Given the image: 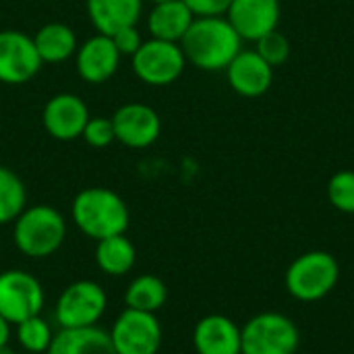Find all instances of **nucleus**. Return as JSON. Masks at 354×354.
I'll use <instances>...</instances> for the list:
<instances>
[{
	"label": "nucleus",
	"mask_w": 354,
	"mask_h": 354,
	"mask_svg": "<svg viewBox=\"0 0 354 354\" xmlns=\"http://www.w3.org/2000/svg\"><path fill=\"white\" fill-rule=\"evenodd\" d=\"M153 4H158V2H166V0H151Z\"/></svg>",
	"instance_id": "32"
},
{
	"label": "nucleus",
	"mask_w": 354,
	"mask_h": 354,
	"mask_svg": "<svg viewBox=\"0 0 354 354\" xmlns=\"http://www.w3.org/2000/svg\"><path fill=\"white\" fill-rule=\"evenodd\" d=\"M143 0H87V15L97 33L112 35L122 27L137 25Z\"/></svg>",
	"instance_id": "18"
},
{
	"label": "nucleus",
	"mask_w": 354,
	"mask_h": 354,
	"mask_svg": "<svg viewBox=\"0 0 354 354\" xmlns=\"http://www.w3.org/2000/svg\"><path fill=\"white\" fill-rule=\"evenodd\" d=\"M168 299V288L162 278L153 274L137 276L124 290V307L145 313H158Z\"/></svg>",
	"instance_id": "22"
},
{
	"label": "nucleus",
	"mask_w": 354,
	"mask_h": 354,
	"mask_svg": "<svg viewBox=\"0 0 354 354\" xmlns=\"http://www.w3.org/2000/svg\"><path fill=\"white\" fill-rule=\"evenodd\" d=\"M110 37H112V41H114V46H116L120 56H133L141 48V44H143L141 33L137 31V25L122 27L116 33H112Z\"/></svg>",
	"instance_id": "28"
},
{
	"label": "nucleus",
	"mask_w": 354,
	"mask_h": 354,
	"mask_svg": "<svg viewBox=\"0 0 354 354\" xmlns=\"http://www.w3.org/2000/svg\"><path fill=\"white\" fill-rule=\"evenodd\" d=\"M328 197L330 203L344 212L354 214V172L353 170H340L336 172L328 183Z\"/></svg>",
	"instance_id": "25"
},
{
	"label": "nucleus",
	"mask_w": 354,
	"mask_h": 354,
	"mask_svg": "<svg viewBox=\"0 0 354 354\" xmlns=\"http://www.w3.org/2000/svg\"><path fill=\"white\" fill-rule=\"evenodd\" d=\"M243 39L224 17H195L180 39L187 62L201 71H226L232 58L243 50Z\"/></svg>",
	"instance_id": "1"
},
{
	"label": "nucleus",
	"mask_w": 354,
	"mask_h": 354,
	"mask_svg": "<svg viewBox=\"0 0 354 354\" xmlns=\"http://www.w3.org/2000/svg\"><path fill=\"white\" fill-rule=\"evenodd\" d=\"M8 340H10V324L0 315V353L8 348Z\"/></svg>",
	"instance_id": "30"
},
{
	"label": "nucleus",
	"mask_w": 354,
	"mask_h": 354,
	"mask_svg": "<svg viewBox=\"0 0 354 354\" xmlns=\"http://www.w3.org/2000/svg\"><path fill=\"white\" fill-rule=\"evenodd\" d=\"M108 334L116 354H158L164 336L156 313L135 309H124Z\"/></svg>",
	"instance_id": "9"
},
{
	"label": "nucleus",
	"mask_w": 354,
	"mask_h": 354,
	"mask_svg": "<svg viewBox=\"0 0 354 354\" xmlns=\"http://www.w3.org/2000/svg\"><path fill=\"white\" fill-rule=\"evenodd\" d=\"M272 68L280 66L288 60L290 56V41L284 33H280L278 29L266 33L261 39H257V50H255Z\"/></svg>",
	"instance_id": "26"
},
{
	"label": "nucleus",
	"mask_w": 354,
	"mask_h": 354,
	"mask_svg": "<svg viewBox=\"0 0 354 354\" xmlns=\"http://www.w3.org/2000/svg\"><path fill=\"white\" fill-rule=\"evenodd\" d=\"M27 207V191L23 180L8 168L0 166V226L10 224Z\"/></svg>",
	"instance_id": "23"
},
{
	"label": "nucleus",
	"mask_w": 354,
	"mask_h": 354,
	"mask_svg": "<svg viewBox=\"0 0 354 354\" xmlns=\"http://www.w3.org/2000/svg\"><path fill=\"white\" fill-rule=\"evenodd\" d=\"M108 309V295L93 280L68 284L54 305V324L58 330H77L97 326Z\"/></svg>",
	"instance_id": "5"
},
{
	"label": "nucleus",
	"mask_w": 354,
	"mask_h": 354,
	"mask_svg": "<svg viewBox=\"0 0 354 354\" xmlns=\"http://www.w3.org/2000/svg\"><path fill=\"white\" fill-rule=\"evenodd\" d=\"M197 354H241V328L226 315H207L193 330Z\"/></svg>",
	"instance_id": "16"
},
{
	"label": "nucleus",
	"mask_w": 354,
	"mask_h": 354,
	"mask_svg": "<svg viewBox=\"0 0 354 354\" xmlns=\"http://www.w3.org/2000/svg\"><path fill=\"white\" fill-rule=\"evenodd\" d=\"M89 120L87 104L75 93H56L41 110V124L52 139L75 141Z\"/></svg>",
	"instance_id": "12"
},
{
	"label": "nucleus",
	"mask_w": 354,
	"mask_h": 354,
	"mask_svg": "<svg viewBox=\"0 0 354 354\" xmlns=\"http://www.w3.org/2000/svg\"><path fill=\"white\" fill-rule=\"evenodd\" d=\"M131 58L135 75L151 87H164L174 83L187 66V58L183 54L180 44L156 37L143 41Z\"/></svg>",
	"instance_id": "8"
},
{
	"label": "nucleus",
	"mask_w": 354,
	"mask_h": 354,
	"mask_svg": "<svg viewBox=\"0 0 354 354\" xmlns=\"http://www.w3.org/2000/svg\"><path fill=\"white\" fill-rule=\"evenodd\" d=\"M81 137L85 139V143L89 147H95V149H104V147L112 145L116 141L112 118H91L89 116Z\"/></svg>",
	"instance_id": "27"
},
{
	"label": "nucleus",
	"mask_w": 354,
	"mask_h": 354,
	"mask_svg": "<svg viewBox=\"0 0 354 354\" xmlns=\"http://www.w3.org/2000/svg\"><path fill=\"white\" fill-rule=\"evenodd\" d=\"M41 62H62L77 52V35L64 23H46L33 35Z\"/></svg>",
	"instance_id": "21"
},
{
	"label": "nucleus",
	"mask_w": 354,
	"mask_h": 354,
	"mask_svg": "<svg viewBox=\"0 0 354 354\" xmlns=\"http://www.w3.org/2000/svg\"><path fill=\"white\" fill-rule=\"evenodd\" d=\"M195 17H222L232 0H183Z\"/></svg>",
	"instance_id": "29"
},
{
	"label": "nucleus",
	"mask_w": 354,
	"mask_h": 354,
	"mask_svg": "<svg viewBox=\"0 0 354 354\" xmlns=\"http://www.w3.org/2000/svg\"><path fill=\"white\" fill-rule=\"evenodd\" d=\"M12 224L15 247L31 259L52 257L66 239V220L52 205L25 207Z\"/></svg>",
	"instance_id": "3"
},
{
	"label": "nucleus",
	"mask_w": 354,
	"mask_h": 354,
	"mask_svg": "<svg viewBox=\"0 0 354 354\" xmlns=\"http://www.w3.org/2000/svg\"><path fill=\"white\" fill-rule=\"evenodd\" d=\"M0 354H29V353H23V351H21V353H12V351H8V348H6V351H2Z\"/></svg>",
	"instance_id": "31"
},
{
	"label": "nucleus",
	"mask_w": 354,
	"mask_h": 354,
	"mask_svg": "<svg viewBox=\"0 0 354 354\" xmlns=\"http://www.w3.org/2000/svg\"><path fill=\"white\" fill-rule=\"evenodd\" d=\"M137 261V249L127 234H116L97 241L95 245V263L106 276L122 278L127 276Z\"/></svg>",
	"instance_id": "20"
},
{
	"label": "nucleus",
	"mask_w": 354,
	"mask_h": 354,
	"mask_svg": "<svg viewBox=\"0 0 354 354\" xmlns=\"http://www.w3.org/2000/svg\"><path fill=\"white\" fill-rule=\"evenodd\" d=\"M299 328L282 313H259L241 330V354H295L299 348Z\"/></svg>",
	"instance_id": "6"
},
{
	"label": "nucleus",
	"mask_w": 354,
	"mask_h": 354,
	"mask_svg": "<svg viewBox=\"0 0 354 354\" xmlns=\"http://www.w3.org/2000/svg\"><path fill=\"white\" fill-rule=\"evenodd\" d=\"M120 58L122 56L118 54L112 37L104 33L89 37L75 52V64H77L79 77L93 85L106 83L108 79H112V75L118 71Z\"/></svg>",
	"instance_id": "14"
},
{
	"label": "nucleus",
	"mask_w": 354,
	"mask_h": 354,
	"mask_svg": "<svg viewBox=\"0 0 354 354\" xmlns=\"http://www.w3.org/2000/svg\"><path fill=\"white\" fill-rule=\"evenodd\" d=\"M41 64L31 35L17 29L0 31V83L23 85L39 73Z\"/></svg>",
	"instance_id": "10"
},
{
	"label": "nucleus",
	"mask_w": 354,
	"mask_h": 354,
	"mask_svg": "<svg viewBox=\"0 0 354 354\" xmlns=\"http://www.w3.org/2000/svg\"><path fill=\"white\" fill-rule=\"evenodd\" d=\"M71 218L73 224L93 241L124 234L131 222L124 199L106 187H89L79 191L71 205Z\"/></svg>",
	"instance_id": "2"
},
{
	"label": "nucleus",
	"mask_w": 354,
	"mask_h": 354,
	"mask_svg": "<svg viewBox=\"0 0 354 354\" xmlns=\"http://www.w3.org/2000/svg\"><path fill=\"white\" fill-rule=\"evenodd\" d=\"M15 328H17V342L23 348V353H48V348L52 344V338H54V330L48 324V319L41 317V313L33 315V317H29V319H25L21 324H17Z\"/></svg>",
	"instance_id": "24"
},
{
	"label": "nucleus",
	"mask_w": 354,
	"mask_h": 354,
	"mask_svg": "<svg viewBox=\"0 0 354 354\" xmlns=\"http://www.w3.org/2000/svg\"><path fill=\"white\" fill-rule=\"evenodd\" d=\"M46 354H116L110 334L100 326L58 330Z\"/></svg>",
	"instance_id": "19"
},
{
	"label": "nucleus",
	"mask_w": 354,
	"mask_h": 354,
	"mask_svg": "<svg viewBox=\"0 0 354 354\" xmlns=\"http://www.w3.org/2000/svg\"><path fill=\"white\" fill-rule=\"evenodd\" d=\"M226 77L239 95L259 97L272 87L274 68L255 50H241L226 66Z\"/></svg>",
	"instance_id": "15"
},
{
	"label": "nucleus",
	"mask_w": 354,
	"mask_h": 354,
	"mask_svg": "<svg viewBox=\"0 0 354 354\" xmlns=\"http://www.w3.org/2000/svg\"><path fill=\"white\" fill-rule=\"evenodd\" d=\"M340 280V266L336 257L326 251H309L297 257L286 270V290L303 301L315 303L328 297Z\"/></svg>",
	"instance_id": "4"
},
{
	"label": "nucleus",
	"mask_w": 354,
	"mask_h": 354,
	"mask_svg": "<svg viewBox=\"0 0 354 354\" xmlns=\"http://www.w3.org/2000/svg\"><path fill=\"white\" fill-rule=\"evenodd\" d=\"M226 15L241 39L257 41L278 29L280 0H232Z\"/></svg>",
	"instance_id": "13"
},
{
	"label": "nucleus",
	"mask_w": 354,
	"mask_h": 354,
	"mask_svg": "<svg viewBox=\"0 0 354 354\" xmlns=\"http://www.w3.org/2000/svg\"><path fill=\"white\" fill-rule=\"evenodd\" d=\"M46 305L41 282L25 270H6L0 274V315L17 326L39 315Z\"/></svg>",
	"instance_id": "7"
},
{
	"label": "nucleus",
	"mask_w": 354,
	"mask_h": 354,
	"mask_svg": "<svg viewBox=\"0 0 354 354\" xmlns=\"http://www.w3.org/2000/svg\"><path fill=\"white\" fill-rule=\"evenodd\" d=\"M193 21H195V15L183 0H166V2L153 4L149 19H147V29L151 37L156 39L180 44V39L185 37Z\"/></svg>",
	"instance_id": "17"
},
{
	"label": "nucleus",
	"mask_w": 354,
	"mask_h": 354,
	"mask_svg": "<svg viewBox=\"0 0 354 354\" xmlns=\"http://www.w3.org/2000/svg\"><path fill=\"white\" fill-rule=\"evenodd\" d=\"M116 141L131 149H145L153 145L162 133V120L158 112L139 102H131L120 106L112 114Z\"/></svg>",
	"instance_id": "11"
}]
</instances>
